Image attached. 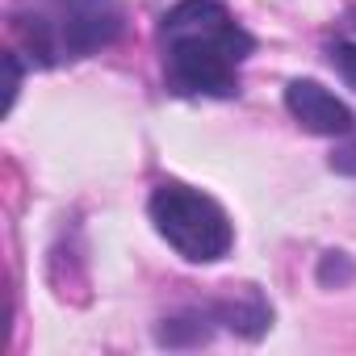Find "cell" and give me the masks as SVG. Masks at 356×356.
<instances>
[{"label": "cell", "mask_w": 356, "mask_h": 356, "mask_svg": "<svg viewBox=\"0 0 356 356\" xmlns=\"http://www.w3.org/2000/svg\"><path fill=\"white\" fill-rule=\"evenodd\" d=\"M256 38L222 0H181L159 17L163 88L172 97H239V67Z\"/></svg>", "instance_id": "6da1fadb"}, {"label": "cell", "mask_w": 356, "mask_h": 356, "mask_svg": "<svg viewBox=\"0 0 356 356\" xmlns=\"http://www.w3.org/2000/svg\"><path fill=\"white\" fill-rule=\"evenodd\" d=\"M118 0H47L34 13L13 17V34L26 42L30 63L55 67L63 59H88L122 38Z\"/></svg>", "instance_id": "7a4b0ae2"}, {"label": "cell", "mask_w": 356, "mask_h": 356, "mask_svg": "<svg viewBox=\"0 0 356 356\" xmlns=\"http://www.w3.org/2000/svg\"><path fill=\"white\" fill-rule=\"evenodd\" d=\"M147 214H151L159 239L189 264H218L235 248V227H231L227 210L193 185L159 181L151 189Z\"/></svg>", "instance_id": "3957f363"}, {"label": "cell", "mask_w": 356, "mask_h": 356, "mask_svg": "<svg viewBox=\"0 0 356 356\" xmlns=\"http://www.w3.org/2000/svg\"><path fill=\"white\" fill-rule=\"evenodd\" d=\"M285 109L293 113V122L302 130L323 134V138H348L356 130L352 109L331 88H323L318 80H289L285 84Z\"/></svg>", "instance_id": "277c9868"}, {"label": "cell", "mask_w": 356, "mask_h": 356, "mask_svg": "<svg viewBox=\"0 0 356 356\" xmlns=\"http://www.w3.org/2000/svg\"><path fill=\"white\" fill-rule=\"evenodd\" d=\"M206 302H210L218 327L235 331L243 339H260L273 327V306H268V298L256 285H239L235 293H218V298H206Z\"/></svg>", "instance_id": "5b68a950"}, {"label": "cell", "mask_w": 356, "mask_h": 356, "mask_svg": "<svg viewBox=\"0 0 356 356\" xmlns=\"http://www.w3.org/2000/svg\"><path fill=\"white\" fill-rule=\"evenodd\" d=\"M214 331H222V327H218L210 302H193V306H185V310L159 318L155 343H159V348H202V343L214 339Z\"/></svg>", "instance_id": "8992f818"}, {"label": "cell", "mask_w": 356, "mask_h": 356, "mask_svg": "<svg viewBox=\"0 0 356 356\" xmlns=\"http://www.w3.org/2000/svg\"><path fill=\"white\" fill-rule=\"evenodd\" d=\"M318 285L323 289H343L352 277H356V260L348 256V252H327L323 260H318Z\"/></svg>", "instance_id": "52a82bcc"}, {"label": "cell", "mask_w": 356, "mask_h": 356, "mask_svg": "<svg viewBox=\"0 0 356 356\" xmlns=\"http://www.w3.org/2000/svg\"><path fill=\"white\" fill-rule=\"evenodd\" d=\"M327 63L339 72V80L348 84V88H356V42H331L327 47Z\"/></svg>", "instance_id": "ba28073f"}, {"label": "cell", "mask_w": 356, "mask_h": 356, "mask_svg": "<svg viewBox=\"0 0 356 356\" xmlns=\"http://www.w3.org/2000/svg\"><path fill=\"white\" fill-rule=\"evenodd\" d=\"M5 76H9V80H5V109H13V101H17V88H22V59H17L13 51L5 55Z\"/></svg>", "instance_id": "9c48e42d"}, {"label": "cell", "mask_w": 356, "mask_h": 356, "mask_svg": "<svg viewBox=\"0 0 356 356\" xmlns=\"http://www.w3.org/2000/svg\"><path fill=\"white\" fill-rule=\"evenodd\" d=\"M343 22H348V30H356V5L348 9V17H343Z\"/></svg>", "instance_id": "30bf717a"}]
</instances>
